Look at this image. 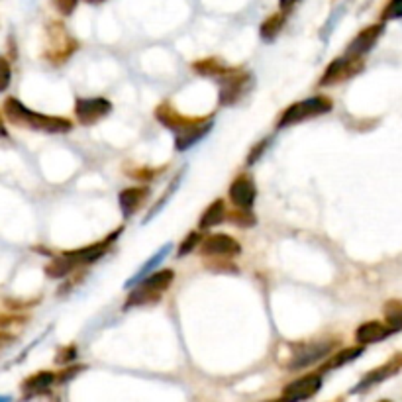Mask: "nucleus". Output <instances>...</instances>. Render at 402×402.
Listing matches in <instances>:
<instances>
[{"mask_svg":"<svg viewBox=\"0 0 402 402\" xmlns=\"http://www.w3.org/2000/svg\"><path fill=\"white\" fill-rule=\"evenodd\" d=\"M155 118L171 130L175 134V149L177 152H187L192 145L199 144L204 135L208 134L214 126V116H204V118H194V116H182L175 106L169 102H163L155 108Z\"/></svg>","mask_w":402,"mask_h":402,"instance_id":"nucleus-1","label":"nucleus"},{"mask_svg":"<svg viewBox=\"0 0 402 402\" xmlns=\"http://www.w3.org/2000/svg\"><path fill=\"white\" fill-rule=\"evenodd\" d=\"M4 114L12 124L22 126V128H32V130L46 132V134H67L73 128V124L69 122L67 118L34 112L26 105H22L18 98H8L4 102Z\"/></svg>","mask_w":402,"mask_h":402,"instance_id":"nucleus-2","label":"nucleus"},{"mask_svg":"<svg viewBox=\"0 0 402 402\" xmlns=\"http://www.w3.org/2000/svg\"><path fill=\"white\" fill-rule=\"evenodd\" d=\"M120 232L122 230H116L110 238L98 241V243H93V246H85V248L75 249V251H65L63 255H59V257H55L49 263L48 267H46V273L51 279H63L67 277L69 273H73L75 269L95 263L108 251L110 243L118 238Z\"/></svg>","mask_w":402,"mask_h":402,"instance_id":"nucleus-3","label":"nucleus"},{"mask_svg":"<svg viewBox=\"0 0 402 402\" xmlns=\"http://www.w3.org/2000/svg\"><path fill=\"white\" fill-rule=\"evenodd\" d=\"M173 279H175V273L171 269H163V271H157V273L145 275L140 283H135L138 287L128 295L124 302V310H130V308L135 307H149V304L159 302L163 293L173 285Z\"/></svg>","mask_w":402,"mask_h":402,"instance_id":"nucleus-4","label":"nucleus"},{"mask_svg":"<svg viewBox=\"0 0 402 402\" xmlns=\"http://www.w3.org/2000/svg\"><path fill=\"white\" fill-rule=\"evenodd\" d=\"M332 106H334L332 98H328V96H312V98H307V100L295 102L281 114L277 128H288V126L300 124V122L310 120V118L322 116L326 112H330Z\"/></svg>","mask_w":402,"mask_h":402,"instance_id":"nucleus-5","label":"nucleus"},{"mask_svg":"<svg viewBox=\"0 0 402 402\" xmlns=\"http://www.w3.org/2000/svg\"><path fill=\"white\" fill-rule=\"evenodd\" d=\"M220 83V105L234 106L240 102L243 96L248 95V91L253 85V77L248 71L241 69H226L220 77L216 79Z\"/></svg>","mask_w":402,"mask_h":402,"instance_id":"nucleus-6","label":"nucleus"},{"mask_svg":"<svg viewBox=\"0 0 402 402\" xmlns=\"http://www.w3.org/2000/svg\"><path fill=\"white\" fill-rule=\"evenodd\" d=\"M49 38H51V48H49V51H46V58L55 65L65 63L77 51L79 43L65 32L63 24H51Z\"/></svg>","mask_w":402,"mask_h":402,"instance_id":"nucleus-7","label":"nucleus"},{"mask_svg":"<svg viewBox=\"0 0 402 402\" xmlns=\"http://www.w3.org/2000/svg\"><path fill=\"white\" fill-rule=\"evenodd\" d=\"M322 389V375L310 373L300 377L297 381L288 383L283 393H281V402H304L312 396H316L318 391Z\"/></svg>","mask_w":402,"mask_h":402,"instance_id":"nucleus-8","label":"nucleus"},{"mask_svg":"<svg viewBox=\"0 0 402 402\" xmlns=\"http://www.w3.org/2000/svg\"><path fill=\"white\" fill-rule=\"evenodd\" d=\"M112 112L110 100L95 96V98H77L75 100V116L81 124H96Z\"/></svg>","mask_w":402,"mask_h":402,"instance_id":"nucleus-9","label":"nucleus"},{"mask_svg":"<svg viewBox=\"0 0 402 402\" xmlns=\"http://www.w3.org/2000/svg\"><path fill=\"white\" fill-rule=\"evenodd\" d=\"M361 69H363L361 59L345 58V55L344 58H337V59H334L330 65H328V69L324 71L322 79L318 81V85L330 86V85H335V83H342V81H345V79L357 75Z\"/></svg>","mask_w":402,"mask_h":402,"instance_id":"nucleus-10","label":"nucleus"},{"mask_svg":"<svg viewBox=\"0 0 402 402\" xmlns=\"http://www.w3.org/2000/svg\"><path fill=\"white\" fill-rule=\"evenodd\" d=\"M199 248L204 257H234L241 253L240 241L234 240L228 234H212Z\"/></svg>","mask_w":402,"mask_h":402,"instance_id":"nucleus-11","label":"nucleus"},{"mask_svg":"<svg viewBox=\"0 0 402 402\" xmlns=\"http://www.w3.org/2000/svg\"><path fill=\"white\" fill-rule=\"evenodd\" d=\"M332 347H334V342H314V344L298 345V349L293 354L287 367L290 371L304 369L308 365L316 363L322 357H326L332 351Z\"/></svg>","mask_w":402,"mask_h":402,"instance_id":"nucleus-12","label":"nucleus"},{"mask_svg":"<svg viewBox=\"0 0 402 402\" xmlns=\"http://www.w3.org/2000/svg\"><path fill=\"white\" fill-rule=\"evenodd\" d=\"M230 201L236 208H246V210H251L253 202H255V196H257V187L253 179L249 175H240L236 177L230 185Z\"/></svg>","mask_w":402,"mask_h":402,"instance_id":"nucleus-13","label":"nucleus"},{"mask_svg":"<svg viewBox=\"0 0 402 402\" xmlns=\"http://www.w3.org/2000/svg\"><path fill=\"white\" fill-rule=\"evenodd\" d=\"M383 29H384L383 24H375V26H369V28H365L363 32H359V34L351 39V43L347 46V49H345V58H354V59L363 58L367 51L373 49V46L377 43V39L381 38Z\"/></svg>","mask_w":402,"mask_h":402,"instance_id":"nucleus-14","label":"nucleus"},{"mask_svg":"<svg viewBox=\"0 0 402 402\" xmlns=\"http://www.w3.org/2000/svg\"><path fill=\"white\" fill-rule=\"evenodd\" d=\"M147 199H149V189L147 187H130V189H124V191L120 192V196H118L122 216L124 218H132L135 212L144 206Z\"/></svg>","mask_w":402,"mask_h":402,"instance_id":"nucleus-15","label":"nucleus"},{"mask_svg":"<svg viewBox=\"0 0 402 402\" xmlns=\"http://www.w3.org/2000/svg\"><path fill=\"white\" fill-rule=\"evenodd\" d=\"M402 367V359H394V361H391V363H384L383 367H379V369H375V371H371V373H367L359 381V384H355V389L351 391V393H363V391H367V389H371V387H375V384L383 383L384 379H389V377H393L398 369Z\"/></svg>","mask_w":402,"mask_h":402,"instance_id":"nucleus-16","label":"nucleus"},{"mask_svg":"<svg viewBox=\"0 0 402 402\" xmlns=\"http://www.w3.org/2000/svg\"><path fill=\"white\" fill-rule=\"evenodd\" d=\"M53 383H58V375L51 373V371H39L22 383V391L26 394V398H32V396L48 393Z\"/></svg>","mask_w":402,"mask_h":402,"instance_id":"nucleus-17","label":"nucleus"},{"mask_svg":"<svg viewBox=\"0 0 402 402\" xmlns=\"http://www.w3.org/2000/svg\"><path fill=\"white\" fill-rule=\"evenodd\" d=\"M393 334V330L387 324H381V322H365L357 328L355 332V340L361 345L367 344H377V342H383L384 337Z\"/></svg>","mask_w":402,"mask_h":402,"instance_id":"nucleus-18","label":"nucleus"},{"mask_svg":"<svg viewBox=\"0 0 402 402\" xmlns=\"http://www.w3.org/2000/svg\"><path fill=\"white\" fill-rule=\"evenodd\" d=\"M224 220H226V204H224V201L218 199V201L212 202L210 206L202 212L201 220H199V228L201 230H210V228H216Z\"/></svg>","mask_w":402,"mask_h":402,"instance_id":"nucleus-19","label":"nucleus"},{"mask_svg":"<svg viewBox=\"0 0 402 402\" xmlns=\"http://www.w3.org/2000/svg\"><path fill=\"white\" fill-rule=\"evenodd\" d=\"M171 248H173L171 243H167V246H163V248L159 249V251H155L154 255H152V257L145 261V265H142V267L138 269V273H135L134 277H132V279H130V281H128V283H126V287H128V288L134 287L135 283H140V281H142V279H144L145 275H149V273H152V269L157 267V265L161 263L163 259L169 255V251H171Z\"/></svg>","mask_w":402,"mask_h":402,"instance_id":"nucleus-20","label":"nucleus"},{"mask_svg":"<svg viewBox=\"0 0 402 402\" xmlns=\"http://www.w3.org/2000/svg\"><path fill=\"white\" fill-rule=\"evenodd\" d=\"M361 354H363V347H361V345L345 347V349L337 351V354L332 355V357L326 361L324 367H322V371H332V369H337V367H344V365L355 361V359H357Z\"/></svg>","mask_w":402,"mask_h":402,"instance_id":"nucleus-21","label":"nucleus"},{"mask_svg":"<svg viewBox=\"0 0 402 402\" xmlns=\"http://www.w3.org/2000/svg\"><path fill=\"white\" fill-rule=\"evenodd\" d=\"M285 20H287V14H285V12H277V14L269 16V18L261 24V28H259L261 39L273 41V39L279 36V32L283 29V26H285Z\"/></svg>","mask_w":402,"mask_h":402,"instance_id":"nucleus-22","label":"nucleus"},{"mask_svg":"<svg viewBox=\"0 0 402 402\" xmlns=\"http://www.w3.org/2000/svg\"><path fill=\"white\" fill-rule=\"evenodd\" d=\"M192 69H194L199 75H202V77L218 79L228 67L222 63L220 59L208 58V59H201V61H194V63H192Z\"/></svg>","mask_w":402,"mask_h":402,"instance_id":"nucleus-23","label":"nucleus"},{"mask_svg":"<svg viewBox=\"0 0 402 402\" xmlns=\"http://www.w3.org/2000/svg\"><path fill=\"white\" fill-rule=\"evenodd\" d=\"M228 220L234 224V226H240V228H253L255 226V214L251 210H246V208H238V210L226 214Z\"/></svg>","mask_w":402,"mask_h":402,"instance_id":"nucleus-24","label":"nucleus"},{"mask_svg":"<svg viewBox=\"0 0 402 402\" xmlns=\"http://www.w3.org/2000/svg\"><path fill=\"white\" fill-rule=\"evenodd\" d=\"M181 179H182V171L179 173V175H177V177H175V181L171 182V189H167V191H165V194H163L161 199H159V202H157V204H155V208H152V210H149V214H147V218H145V222H149L152 220V218H154L155 214H157V212L161 210L163 208V204H165V202H167V199H171V194L175 191H177V187H179V182H181Z\"/></svg>","mask_w":402,"mask_h":402,"instance_id":"nucleus-25","label":"nucleus"},{"mask_svg":"<svg viewBox=\"0 0 402 402\" xmlns=\"http://www.w3.org/2000/svg\"><path fill=\"white\" fill-rule=\"evenodd\" d=\"M201 232H191L185 240L181 241V248H179V257H182V255H187V253H191L192 249L199 248L201 246Z\"/></svg>","mask_w":402,"mask_h":402,"instance_id":"nucleus-26","label":"nucleus"},{"mask_svg":"<svg viewBox=\"0 0 402 402\" xmlns=\"http://www.w3.org/2000/svg\"><path fill=\"white\" fill-rule=\"evenodd\" d=\"M402 18V0H391L383 10V20H401Z\"/></svg>","mask_w":402,"mask_h":402,"instance_id":"nucleus-27","label":"nucleus"},{"mask_svg":"<svg viewBox=\"0 0 402 402\" xmlns=\"http://www.w3.org/2000/svg\"><path fill=\"white\" fill-rule=\"evenodd\" d=\"M10 81H12V69H10V63L4 58H0V93H4L10 86Z\"/></svg>","mask_w":402,"mask_h":402,"instance_id":"nucleus-28","label":"nucleus"},{"mask_svg":"<svg viewBox=\"0 0 402 402\" xmlns=\"http://www.w3.org/2000/svg\"><path fill=\"white\" fill-rule=\"evenodd\" d=\"M51 2H53V6H55L59 14L71 16V14L75 12V8H77L79 0H51Z\"/></svg>","mask_w":402,"mask_h":402,"instance_id":"nucleus-29","label":"nucleus"},{"mask_svg":"<svg viewBox=\"0 0 402 402\" xmlns=\"http://www.w3.org/2000/svg\"><path fill=\"white\" fill-rule=\"evenodd\" d=\"M161 173L163 169H147V167H144V169H138V171H130L128 175L138 179V181H152V179H155Z\"/></svg>","mask_w":402,"mask_h":402,"instance_id":"nucleus-30","label":"nucleus"},{"mask_svg":"<svg viewBox=\"0 0 402 402\" xmlns=\"http://www.w3.org/2000/svg\"><path fill=\"white\" fill-rule=\"evenodd\" d=\"M75 357H77V347H75V345H67V347L59 349L55 361H58V363H69V361H73Z\"/></svg>","mask_w":402,"mask_h":402,"instance_id":"nucleus-31","label":"nucleus"},{"mask_svg":"<svg viewBox=\"0 0 402 402\" xmlns=\"http://www.w3.org/2000/svg\"><path fill=\"white\" fill-rule=\"evenodd\" d=\"M387 322L393 332L402 330V310H387Z\"/></svg>","mask_w":402,"mask_h":402,"instance_id":"nucleus-32","label":"nucleus"},{"mask_svg":"<svg viewBox=\"0 0 402 402\" xmlns=\"http://www.w3.org/2000/svg\"><path fill=\"white\" fill-rule=\"evenodd\" d=\"M85 367L83 365H79V367H69V369H65L63 373L58 375V383H67L69 379H73V377H77L81 371H83Z\"/></svg>","mask_w":402,"mask_h":402,"instance_id":"nucleus-33","label":"nucleus"},{"mask_svg":"<svg viewBox=\"0 0 402 402\" xmlns=\"http://www.w3.org/2000/svg\"><path fill=\"white\" fill-rule=\"evenodd\" d=\"M267 144H269L267 140H265V142H259V144L255 145L253 149H251V154H249V157H248L249 165H251V163L257 161V157H261V154L265 152V147H267Z\"/></svg>","mask_w":402,"mask_h":402,"instance_id":"nucleus-34","label":"nucleus"},{"mask_svg":"<svg viewBox=\"0 0 402 402\" xmlns=\"http://www.w3.org/2000/svg\"><path fill=\"white\" fill-rule=\"evenodd\" d=\"M14 342V337L10 334H6V332H0V349H4L6 345H10Z\"/></svg>","mask_w":402,"mask_h":402,"instance_id":"nucleus-35","label":"nucleus"},{"mask_svg":"<svg viewBox=\"0 0 402 402\" xmlns=\"http://www.w3.org/2000/svg\"><path fill=\"white\" fill-rule=\"evenodd\" d=\"M297 2L298 0H279V6H281V10H283V12H287V10L293 8Z\"/></svg>","mask_w":402,"mask_h":402,"instance_id":"nucleus-36","label":"nucleus"},{"mask_svg":"<svg viewBox=\"0 0 402 402\" xmlns=\"http://www.w3.org/2000/svg\"><path fill=\"white\" fill-rule=\"evenodd\" d=\"M0 138H8V132H6V128H4L2 122H0Z\"/></svg>","mask_w":402,"mask_h":402,"instance_id":"nucleus-37","label":"nucleus"},{"mask_svg":"<svg viewBox=\"0 0 402 402\" xmlns=\"http://www.w3.org/2000/svg\"><path fill=\"white\" fill-rule=\"evenodd\" d=\"M0 402H12V396H8V394H0Z\"/></svg>","mask_w":402,"mask_h":402,"instance_id":"nucleus-38","label":"nucleus"},{"mask_svg":"<svg viewBox=\"0 0 402 402\" xmlns=\"http://www.w3.org/2000/svg\"><path fill=\"white\" fill-rule=\"evenodd\" d=\"M86 2H91V4H98V2H105V0H86Z\"/></svg>","mask_w":402,"mask_h":402,"instance_id":"nucleus-39","label":"nucleus"},{"mask_svg":"<svg viewBox=\"0 0 402 402\" xmlns=\"http://www.w3.org/2000/svg\"><path fill=\"white\" fill-rule=\"evenodd\" d=\"M379 402H393V401H379Z\"/></svg>","mask_w":402,"mask_h":402,"instance_id":"nucleus-40","label":"nucleus"},{"mask_svg":"<svg viewBox=\"0 0 402 402\" xmlns=\"http://www.w3.org/2000/svg\"><path fill=\"white\" fill-rule=\"evenodd\" d=\"M269 402H279V401H269Z\"/></svg>","mask_w":402,"mask_h":402,"instance_id":"nucleus-41","label":"nucleus"}]
</instances>
